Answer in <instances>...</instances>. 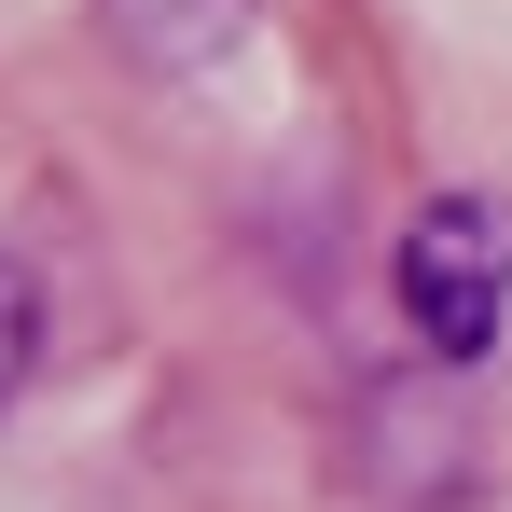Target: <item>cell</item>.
I'll list each match as a JSON object with an SVG mask.
<instances>
[{"label": "cell", "mask_w": 512, "mask_h": 512, "mask_svg": "<svg viewBox=\"0 0 512 512\" xmlns=\"http://www.w3.org/2000/svg\"><path fill=\"white\" fill-rule=\"evenodd\" d=\"M512 305V208L499 194H429L402 222V319L429 333V360H485Z\"/></svg>", "instance_id": "cell-1"}, {"label": "cell", "mask_w": 512, "mask_h": 512, "mask_svg": "<svg viewBox=\"0 0 512 512\" xmlns=\"http://www.w3.org/2000/svg\"><path fill=\"white\" fill-rule=\"evenodd\" d=\"M111 14V42L139 56V70H208V56H236V28H250V0H97Z\"/></svg>", "instance_id": "cell-2"}, {"label": "cell", "mask_w": 512, "mask_h": 512, "mask_svg": "<svg viewBox=\"0 0 512 512\" xmlns=\"http://www.w3.org/2000/svg\"><path fill=\"white\" fill-rule=\"evenodd\" d=\"M28 360H42V291H28V263H0V402L28 388Z\"/></svg>", "instance_id": "cell-3"}]
</instances>
